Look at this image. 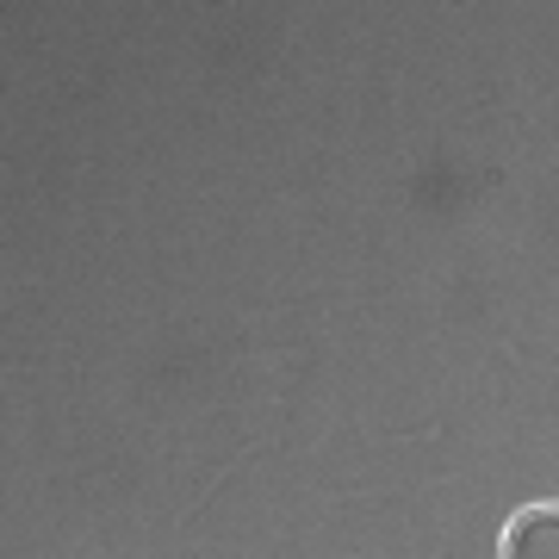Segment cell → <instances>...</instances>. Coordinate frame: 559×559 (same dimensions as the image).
<instances>
[{
    "instance_id": "cell-1",
    "label": "cell",
    "mask_w": 559,
    "mask_h": 559,
    "mask_svg": "<svg viewBox=\"0 0 559 559\" xmlns=\"http://www.w3.org/2000/svg\"><path fill=\"white\" fill-rule=\"evenodd\" d=\"M554 535H559V516L547 510V503H528V510L510 522V535H503V554H516V559L554 554Z\"/></svg>"
}]
</instances>
